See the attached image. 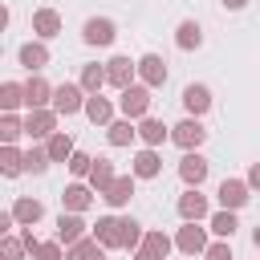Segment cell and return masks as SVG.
Listing matches in <instances>:
<instances>
[{
	"instance_id": "6da1fadb",
	"label": "cell",
	"mask_w": 260,
	"mask_h": 260,
	"mask_svg": "<svg viewBox=\"0 0 260 260\" xmlns=\"http://www.w3.org/2000/svg\"><path fill=\"white\" fill-rule=\"evenodd\" d=\"M150 85H142V81H134V85H126L122 93H118V110H122V118H130V122H142V118H150Z\"/></svg>"
},
{
	"instance_id": "7a4b0ae2",
	"label": "cell",
	"mask_w": 260,
	"mask_h": 260,
	"mask_svg": "<svg viewBox=\"0 0 260 260\" xmlns=\"http://www.w3.org/2000/svg\"><path fill=\"white\" fill-rule=\"evenodd\" d=\"M85 102H89V93L77 85V81H61L57 89H53V110L61 114V118H73V114H85Z\"/></svg>"
},
{
	"instance_id": "3957f363",
	"label": "cell",
	"mask_w": 260,
	"mask_h": 260,
	"mask_svg": "<svg viewBox=\"0 0 260 260\" xmlns=\"http://www.w3.org/2000/svg\"><path fill=\"white\" fill-rule=\"evenodd\" d=\"M57 122H61V114L49 106V110H28L24 114V138H32V142H49L53 134H57Z\"/></svg>"
},
{
	"instance_id": "277c9868",
	"label": "cell",
	"mask_w": 260,
	"mask_h": 260,
	"mask_svg": "<svg viewBox=\"0 0 260 260\" xmlns=\"http://www.w3.org/2000/svg\"><path fill=\"white\" fill-rule=\"evenodd\" d=\"M171 142L187 154V150H199L203 142H207V126H203V118H183V122H175L171 126Z\"/></svg>"
},
{
	"instance_id": "5b68a950",
	"label": "cell",
	"mask_w": 260,
	"mask_h": 260,
	"mask_svg": "<svg viewBox=\"0 0 260 260\" xmlns=\"http://www.w3.org/2000/svg\"><path fill=\"white\" fill-rule=\"evenodd\" d=\"M175 211H179L183 223H203V219H211V203H207V195H203L199 187H187V191L179 195Z\"/></svg>"
},
{
	"instance_id": "8992f818",
	"label": "cell",
	"mask_w": 260,
	"mask_h": 260,
	"mask_svg": "<svg viewBox=\"0 0 260 260\" xmlns=\"http://www.w3.org/2000/svg\"><path fill=\"white\" fill-rule=\"evenodd\" d=\"M114 37H118V24H114L110 16H89V20L81 24V41H85V45H93V49L114 45Z\"/></svg>"
},
{
	"instance_id": "52a82bcc",
	"label": "cell",
	"mask_w": 260,
	"mask_h": 260,
	"mask_svg": "<svg viewBox=\"0 0 260 260\" xmlns=\"http://www.w3.org/2000/svg\"><path fill=\"white\" fill-rule=\"evenodd\" d=\"M215 199H219L223 211H240V207L252 199V187H248V179H223V183L215 187Z\"/></svg>"
},
{
	"instance_id": "ba28073f",
	"label": "cell",
	"mask_w": 260,
	"mask_h": 260,
	"mask_svg": "<svg viewBox=\"0 0 260 260\" xmlns=\"http://www.w3.org/2000/svg\"><path fill=\"white\" fill-rule=\"evenodd\" d=\"M89 232H93V223H85V219L73 215V211H61V215H57V236H53V240H61L65 248H73V244H81Z\"/></svg>"
},
{
	"instance_id": "9c48e42d",
	"label": "cell",
	"mask_w": 260,
	"mask_h": 260,
	"mask_svg": "<svg viewBox=\"0 0 260 260\" xmlns=\"http://www.w3.org/2000/svg\"><path fill=\"white\" fill-rule=\"evenodd\" d=\"M175 248H179L183 256H203V252L211 248L207 228H199V223H183V228L175 232Z\"/></svg>"
},
{
	"instance_id": "30bf717a",
	"label": "cell",
	"mask_w": 260,
	"mask_h": 260,
	"mask_svg": "<svg viewBox=\"0 0 260 260\" xmlns=\"http://www.w3.org/2000/svg\"><path fill=\"white\" fill-rule=\"evenodd\" d=\"M16 61H20V69H28V73H41L49 61H53V53H49V41H24L20 49H16Z\"/></svg>"
},
{
	"instance_id": "8fae6325",
	"label": "cell",
	"mask_w": 260,
	"mask_h": 260,
	"mask_svg": "<svg viewBox=\"0 0 260 260\" xmlns=\"http://www.w3.org/2000/svg\"><path fill=\"white\" fill-rule=\"evenodd\" d=\"M53 81H45L41 73H28V81H24V110H49L53 106Z\"/></svg>"
},
{
	"instance_id": "7c38bea8",
	"label": "cell",
	"mask_w": 260,
	"mask_h": 260,
	"mask_svg": "<svg viewBox=\"0 0 260 260\" xmlns=\"http://www.w3.org/2000/svg\"><path fill=\"white\" fill-rule=\"evenodd\" d=\"M207 171H211V162H207L199 150H187V154L179 158V179H183V187H203V183H207Z\"/></svg>"
},
{
	"instance_id": "4fadbf2b",
	"label": "cell",
	"mask_w": 260,
	"mask_h": 260,
	"mask_svg": "<svg viewBox=\"0 0 260 260\" xmlns=\"http://www.w3.org/2000/svg\"><path fill=\"white\" fill-rule=\"evenodd\" d=\"M93 187L89 183H81V179H73L65 191H61V211H73V215H81V211H89V203H93Z\"/></svg>"
},
{
	"instance_id": "5bb4252c",
	"label": "cell",
	"mask_w": 260,
	"mask_h": 260,
	"mask_svg": "<svg viewBox=\"0 0 260 260\" xmlns=\"http://www.w3.org/2000/svg\"><path fill=\"white\" fill-rule=\"evenodd\" d=\"M106 77H110V85L122 93L126 85H134V77H138V61H130V57H122V53H118V57H110V61H106Z\"/></svg>"
},
{
	"instance_id": "9a60e30c",
	"label": "cell",
	"mask_w": 260,
	"mask_h": 260,
	"mask_svg": "<svg viewBox=\"0 0 260 260\" xmlns=\"http://www.w3.org/2000/svg\"><path fill=\"white\" fill-rule=\"evenodd\" d=\"M130 175H134V179H158V175H162V154H158L154 146L134 150V158H130Z\"/></svg>"
},
{
	"instance_id": "2e32d148",
	"label": "cell",
	"mask_w": 260,
	"mask_h": 260,
	"mask_svg": "<svg viewBox=\"0 0 260 260\" xmlns=\"http://www.w3.org/2000/svg\"><path fill=\"white\" fill-rule=\"evenodd\" d=\"M61 28H65V20H61L57 8H37L32 12V37L37 41H53V37H61Z\"/></svg>"
},
{
	"instance_id": "e0dca14e",
	"label": "cell",
	"mask_w": 260,
	"mask_h": 260,
	"mask_svg": "<svg viewBox=\"0 0 260 260\" xmlns=\"http://www.w3.org/2000/svg\"><path fill=\"white\" fill-rule=\"evenodd\" d=\"M138 81L150 85V89L167 85V61H162L158 53H142V57H138Z\"/></svg>"
},
{
	"instance_id": "ac0fdd59",
	"label": "cell",
	"mask_w": 260,
	"mask_h": 260,
	"mask_svg": "<svg viewBox=\"0 0 260 260\" xmlns=\"http://www.w3.org/2000/svg\"><path fill=\"white\" fill-rule=\"evenodd\" d=\"M183 110H187V118H203V114L211 110V89H207L203 81L183 85Z\"/></svg>"
},
{
	"instance_id": "d6986e66",
	"label": "cell",
	"mask_w": 260,
	"mask_h": 260,
	"mask_svg": "<svg viewBox=\"0 0 260 260\" xmlns=\"http://www.w3.org/2000/svg\"><path fill=\"white\" fill-rule=\"evenodd\" d=\"M106 252H114V248H122V215H102L98 223H93V232H89Z\"/></svg>"
},
{
	"instance_id": "ffe728a7",
	"label": "cell",
	"mask_w": 260,
	"mask_h": 260,
	"mask_svg": "<svg viewBox=\"0 0 260 260\" xmlns=\"http://www.w3.org/2000/svg\"><path fill=\"white\" fill-rule=\"evenodd\" d=\"M12 215H16L20 228H37V223L45 219V203L32 199V195H16V199H12Z\"/></svg>"
},
{
	"instance_id": "44dd1931",
	"label": "cell",
	"mask_w": 260,
	"mask_h": 260,
	"mask_svg": "<svg viewBox=\"0 0 260 260\" xmlns=\"http://www.w3.org/2000/svg\"><path fill=\"white\" fill-rule=\"evenodd\" d=\"M134 187H138V179H134V175H118L102 199H106L114 211H122V207H130V199H134Z\"/></svg>"
},
{
	"instance_id": "7402d4cb",
	"label": "cell",
	"mask_w": 260,
	"mask_h": 260,
	"mask_svg": "<svg viewBox=\"0 0 260 260\" xmlns=\"http://www.w3.org/2000/svg\"><path fill=\"white\" fill-rule=\"evenodd\" d=\"M138 142L158 150L162 142H171V126H167L162 118H142V122H138Z\"/></svg>"
},
{
	"instance_id": "603a6c76",
	"label": "cell",
	"mask_w": 260,
	"mask_h": 260,
	"mask_svg": "<svg viewBox=\"0 0 260 260\" xmlns=\"http://www.w3.org/2000/svg\"><path fill=\"white\" fill-rule=\"evenodd\" d=\"M114 179H118V171H114V158H106V154H93V171H89V179H85V183H89L98 195H106Z\"/></svg>"
},
{
	"instance_id": "cb8c5ba5",
	"label": "cell",
	"mask_w": 260,
	"mask_h": 260,
	"mask_svg": "<svg viewBox=\"0 0 260 260\" xmlns=\"http://www.w3.org/2000/svg\"><path fill=\"white\" fill-rule=\"evenodd\" d=\"M175 45H179L183 53L199 49V45H203V28H199V20H191V16L179 20V24H175Z\"/></svg>"
},
{
	"instance_id": "d4e9b609",
	"label": "cell",
	"mask_w": 260,
	"mask_h": 260,
	"mask_svg": "<svg viewBox=\"0 0 260 260\" xmlns=\"http://www.w3.org/2000/svg\"><path fill=\"white\" fill-rule=\"evenodd\" d=\"M77 85L93 98V93H102L106 85H110V77H106V65H98V61H89V65H81V77H77Z\"/></svg>"
},
{
	"instance_id": "484cf974",
	"label": "cell",
	"mask_w": 260,
	"mask_h": 260,
	"mask_svg": "<svg viewBox=\"0 0 260 260\" xmlns=\"http://www.w3.org/2000/svg\"><path fill=\"white\" fill-rule=\"evenodd\" d=\"M106 138H110V146H130V142L138 138V122H130V118H114V122L106 126Z\"/></svg>"
},
{
	"instance_id": "4316f807",
	"label": "cell",
	"mask_w": 260,
	"mask_h": 260,
	"mask_svg": "<svg viewBox=\"0 0 260 260\" xmlns=\"http://www.w3.org/2000/svg\"><path fill=\"white\" fill-rule=\"evenodd\" d=\"M236 228H240V219H236V211H211V219H207V232L215 236V240H232L236 236Z\"/></svg>"
},
{
	"instance_id": "83f0119b",
	"label": "cell",
	"mask_w": 260,
	"mask_h": 260,
	"mask_svg": "<svg viewBox=\"0 0 260 260\" xmlns=\"http://www.w3.org/2000/svg\"><path fill=\"white\" fill-rule=\"evenodd\" d=\"M85 118H89L93 126H110V122H114V102L102 98V93H93V98L85 102Z\"/></svg>"
},
{
	"instance_id": "f1b7e54d",
	"label": "cell",
	"mask_w": 260,
	"mask_h": 260,
	"mask_svg": "<svg viewBox=\"0 0 260 260\" xmlns=\"http://www.w3.org/2000/svg\"><path fill=\"white\" fill-rule=\"evenodd\" d=\"M45 150H49V158L53 162H69L73 154H77V146H73V138H69V130H57L49 142H45Z\"/></svg>"
},
{
	"instance_id": "f546056e",
	"label": "cell",
	"mask_w": 260,
	"mask_h": 260,
	"mask_svg": "<svg viewBox=\"0 0 260 260\" xmlns=\"http://www.w3.org/2000/svg\"><path fill=\"white\" fill-rule=\"evenodd\" d=\"M0 171H4V179L24 175V150L20 146H0Z\"/></svg>"
},
{
	"instance_id": "4dcf8cb0",
	"label": "cell",
	"mask_w": 260,
	"mask_h": 260,
	"mask_svg": "<svg viewBox=\"0 0 260 260\" xmlns=\"http://www.w3.org/2000/svg\"><path fill=\"white\" fill-rule=\"evenodd\" d=\"M142 248H146V252H154L158 260H167V256L175 252V236H167V232L150 228V232H146V240H142Z\"/></svg>"
},
{
	"instance_id": "1f68e13d",
	"label": "cell",
	"mask_w": 260,
	"mask_h": 260,
	"mask_svg": "<svg viewBox=\"0 0 260 260\" xmlns=\"http://www.w3.org/2000/svg\"><path fill=\"white\" fill-rule=\"evenodd\" d=\"M65 260H106V248L93 240V236H85L81 244H73V248H65Z\"/></svg>"
},
{
	"instance_id": "d6a6232c",
	"label": "cell",
	"mask_w": 260,
	"mask_h": 260,
	"mask_svg": "<svg viewBox=\"0 0 260 260\" xmlns=\"http://www.w3.org/2000/svg\"><path fill=\"white\" fill-rule=\"evenodd\" d=\"M20 106H24V85L20 81H4L0 85V110L4 114H16Z\"/></svg>"
},
{
	"instance_id": "836d02e7",
	"label": "cell",
	"mask_w": 260,
	"mask_h": 260,
	"mask_svg": "<svg viewBox=\"0 0 260 260\" xmlns=\"http://www.w3.org/2000/svg\"><path fill=\"white\" fill-rule=\"evenodd\" d=\"M20 138H24V118L20 114H4L0 118V142L4 146H16Z\"/></svg>"
},
{
	"instance_id": "e575fe53",
	"label": "cell",
	"mask_w": 260,
	"mask_h": 260,
	"mask_svg": "<svg viewBox=\"0 0 260 260\" xmlns=\"http://www.w3.org/2000/svg\"><path fill=\"white\" fill-rule=\"evenodd\" d=\"M49 162H53V158H49L45 142H32V146L24 150V171H28V175H45V171H49Z\"/></svg>"
},
{
	"instance_id": "d590c367",
	"label": "cell",
	"mask_w": 260,
	"mask_h": 260,
	"mask_svg": "<svg viewBox=\"0 0 260 260\" xmlns=\"http://www.w3.org/2000/svg\"><path fill=\"white\" fill-rule=\"evenodd\" d=\"M142 240H146L142 223H138L134 215H122V248H126V252H138V248H142Z\"/></svg>"
},
{
	"instance_id": "8d00e7d4",
	"label": "cell",
	"mask_w": 260,
	"mask_h": 260,
	"mask_svg": "<svg viewBox=\"0 0 260 260\" xmlns=\"http://www.w3.org/2000/svg\"><path fill=\"white\" fill-rule=\"evenodd\" d=\"M24 256H28V248L20 236H0V260H24Z\"/></svg>"
},
{
	"instance_id": "74e56055",
	"label": "cell",
	"mask_w": 260,
	"mask_h": 260,
	"mask_svg": "<svg viewBox=\"0 0 260 260\" xmlns=\"http://www.w3.org/2000/svg\"><path fill=\"white\" fill-rule=\"evenodd\" d=\"M65 167H69V175H73V179H81V183H85V179H89V171H93V154L77 150V154H73Z\"/></svg>"
},
{
	"instance_id": "f35d334b",
	"label": "cell",
	"mask_w": 260,
	"mask_h": 260,
	"mask_svg": "<svg viewBox=\"0 0 260 260\" xmlns=\"http://www.w3.org/2000/svg\"><path fill=\"white\" fill-rule=\"evenodd\" d=\"M32 260H65V244H61V240H45Z\"/></svg>"
},
{
	"instance_id": "ab89813d",
	"label": "cell",
	"mask_w": 260,
	"mask_h": 260,
	"mask_svg": "<svg viewBox=\"0 0 260 260\" xmlns=\"http://www.w3.org/2000/svg\"><path fill=\"white\" fill-rule=\"evenodd\" d=\"M203 260H236V256H232V244H228V240H215V244L203 252Z\"/></svg>"
},
{
	"instance_id": "60d3db41",
	"label": "cell",
	"mask_w": 260,
	"mask_h": 260,
	"mask_svg": "<svg viewBox=\"0 0 260 260\" xmlns=\"http://www.w3.org/2000/svg\"><path fill=\"white\" fill-rule=\"evenodd\" d=\"M20 240H24L28 256H37V252H41V244H45V240H37V232H32V228H20Z\"/></svg>"
},
{
	"instance_id": "b9f144b4",
	"label": "cell",
	"mask_w": 260,
	"mask_h": 260,
	"mask_svg": "<svg viewBox=\"0 0 260 260\" xmlns=\"http://www.w3.org/2000/svg\"><path fill=\"white\" fill-rule=\"evenodd\" d=\"M244 179H248V187H252V191H260V158L248 167V175H244Z\"/></svg>"
},
{
	"instance_id": "7bdbcfd3",
	"label": "cell",
	"mask_w": 260,
	"mask_h": 260,
	"mask_svg": "<svg viewBox=\"0 0 260 260\" xmlns=\"http://www.w3.org/2000/svg\"><path fill=\"white\" fill-rule=\"evenodd\" d=\"M219 4H223V8H228V12H240V8H244V4H248V0H219Z\"/></svg>"
},
{
	"instance_id": "ee69618b",
	"label": "cell",
	"mask_w": 260,
	"mask_h": 260,
	"mask_svg": "<svg viewBox=\"0 0 260 260\" xmlns=\"http://www.w3.org/2000/svg\"><path fill=\"white\" fill-rule=\"evenodd\" d=\"M134 260H158V256H154V252H146V248H138V252H134Z\"/></svg>"
},
{
	"instance_id": "f6af8a7d",
	"label": "cell",
	"mask_w": 260,
	"mask_h": 260,
	"mask_svg": "<svg viewBox=\"0 0 260 260\" xmlns=\"http://www.w3.org/2000/svg\"><path fill=\"white\" fill-rule=\"evenodd\" d=\"M252 244H256V248H260V223H256V228H252Z\"/></svg>"
}]
</instances>
